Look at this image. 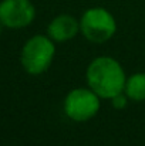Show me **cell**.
Returning a JSON list of instances; mask_svg holds the SVG:
<instances>
[{
  "label": "cell",
  "instance_id": "1",
  "mask_svg": "<svg viewBox=\"0 0 145 146\" xmlns=\"http://www.w3.org/2000/svg\"><path fill=\"white\" fill-rule=\"evenodd\" d=\"M87 84L100 98L111 99L124 92L125 72L121 64L111 57H98L87 68Z\"/></svg>",
  "mask_w": 145,
  "mask_h": 146
},
{
  "label": "cell",
  "instance_id": "2",
  "mask_svg": "<svg viewBox=\"0 0 145 146\" xmlns=\"http://www.w3.org/2000/svg\"><path fill=\"white\" fill-rule=\"evenodd\" d=\"M55 54L54 41L46 36H33L29 38L20 52L23 70L30 75H40L47 71Z\"/></svg>",
  "mask_w": 145,
  "mask_h": 146
},
{
  "label": "cell",
  "instance_id": "3",
  "mask_svg": "<svg viewBox=\"0 0 145 146\" xmlns=\"http://www.w3.org/2000/svg\"><path fill=\"white\" fill-rule=\"evenodd\" d=\"M115 30L117 23L114 16L102 7L88 9L80 20V31L88 41L96 44L108 41L115 34Z\"/></svg>",
  "mask_w": 145,
  "mask_h": 146
},
{
  "label": "cell",
  "instance_id": "4",
  "mask_svg": "<svg viewBox=\"0 0 145 146\" xmlns=\"http://www.w3.org/2000/svg\"><path fill=\"white\" fill-rule=\"evenodd\" d=\"M100 111V97L91 88L73 90L64 101V112L74 122H87Z\"/></svg>",
  "mask_w": 145,
  "mask_h": 146
},
{
  "label": "cell",
  "instance_id": "5",
  "mask_svg": "<svg viewBox=\"0 0 145 146\" xmlns=\"http://www.w3.org/2000/svg\"><path fill=\"white\" fill-rule=\"evenodd\" d=\"M36 9L30 0H1L0 23L6 29L19 30L33 23Z\"/></svg>",
  "mask_w": 145,
  "mask_h": 146
},
{
  "label": "cell",
  "instance_id": "6",
  "mask_svg": "<svg viewBox=\"0 0 145 146\" xmlns=\"http://www.w3.org/2000/svg\"><path fill=\"white\" fill-rule=\"evenodd\" d=\"M48 37L55 43H64L77 36L80 31V23L70 14H60L48 24Z\"/></svg>",
  "mask_w": 145,
  "mask_h": 146
},
{
  "label": "cell",
  "instance_id": "7",
  "mask_svg": "<svg viewBox=\"0 0 145 146\" xmlns=\"http://www.w3.org/2000/svg\"><path fill=\"white\" fill-rule=\"evenodd\" d=\"M125 95L135 102L145 101V74L137 72L125 81Z\"/></svg>",
  "mask_w": 145,
  "mask_h": 146
},
{
  "label": "cell",
  "instance_id": "8",
  "mask_svg": "<svg viewBox=\"0 0 145 146\" xmlns=\"http://www.w3.org/2000/svg\"><path fill=\"white\" fill-rule=\"evenodd\" d=\"M111 102H112V106H114L115 109H124V106H127L128 97L121 92V94L115 95L114 98H111Z\"/></svg>",
  "mask_w": 145,
  "mask_h": 146
},
{
  "label": "cell",
  "instance_id": "9",
  "mask_svg": "<svg viewBox=\"0 0 145 146\" xmlns=\"http://www.w3.org/2000/svg\"><path fill=\"white\" fill-rule=\"evenodd\" d=\"M3 27H4V26H3V24L0 23V36H1V31H3Z\"/></svg>",
  "mask_w": 145,
  "mask_h": 146
}]
</instances>
